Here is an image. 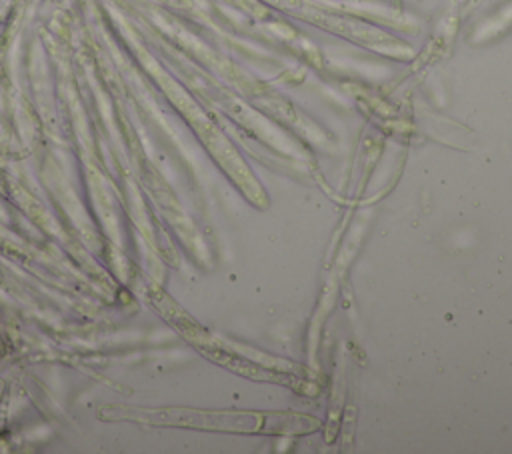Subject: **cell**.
<instances>
[{"mask_svg":"<svg viewBox=\"0 0 512 454\" xmlns=\"http://www.w3.org/2000/svg\"><path fill=\"white\" fill-rule=\"evenodd\" d=\"M310 20H314V22H318V24H322V26L334 30V32H340L348 38H354V40H358L366 46H372V48H378V50H384V52H390V54L404 50V46L398 40H394V38H390V36H386L378 30H372L370 26L360 24V22L344 20L340 16H328V14H322V12H316V10H312Z\"/></svg>","mask_w":512,"mask_h":454,"instance_id":"obj_2","label":"cell"},{"mask_svg":"<svg viewBox=\"0 0 512 454\" xmlns=\"http://www.w3.org/2000/svg\"><path fill=\"white\" fill-rule=\"evenodd\" d=\"M210 356L214 360H218L220 364L228 366V368H234L236 372L244 374V376H250L254 380H270V382H286L290 384V376H284L280 372H274V370H268V368H258L256 364L252 362H246L242 358H236V356H230V354H220V352H210Z\"/></svg>","mask_w":512,"mask_h":454,"instance_id":"obj_3","label":"cell"},{"mask_svg":"<svg viewBox=\"0 0 512 454\" xmlns=\"http://www.w3.org/2000/svg\"><path fill=\"white\" fill-rule=\"evenodd\" d=\"M130 418L146 422H168L180 426L226 430V432H266V434H306L320 428V422L302 414H264V412H198V410H126Z\"/></svg>","mask_w":512,"mask_h":454,"instance_id":"obj_1","label":"cell"}]
</instances>
